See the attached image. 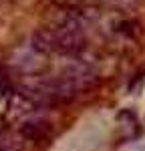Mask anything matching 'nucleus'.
I'll return each instance as SVG.
<instances>
[{
	"mask_svg": "<svg viewBox=\"0 0 145 151\" xmlns=\"http://www.w3.org/2000/svg\"><path fill=\"white\" fill-rule=\"evenodd\" d=\"M47 133H48V125L45 123V121H32V123H24V127L20 129L22 139H28V141H38V139H42Z\"/></svg>",
	"mask_w": 145,
	"mask_h": 151,
	"instance_id": "obj_1",
	"label": "nucleus"
}]
</instances>
